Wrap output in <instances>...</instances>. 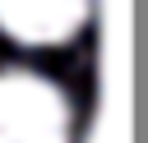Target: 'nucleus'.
<instances>
[{"label": "nucleus", "instance_id": "1", "mask_svg": "<svg viewBox=\"0 0 148 143\" xmlns=\"http://www.w3.org/2000/svg\"><path fill=\"white\" fill-rule=\"evenodd\" d=\"M0 143H69V101L32 69H0Z\"/></svg>", "mask_w": 148, "mask_h": 143}, {"label": "nucleus", "instance_id": "2", "mask_svg": "<svg viewBox=\"0 0 148 143\" xmlns=\"http://www.w3.org/2000/svg\"><path fill=\"white\" fill-rule=\"evenodd\" d=\"M92 0H0V32L23 46H60L88 18Z\"/></svg>", "mask_w": 148, "mask_h": 143}]
</instances>
